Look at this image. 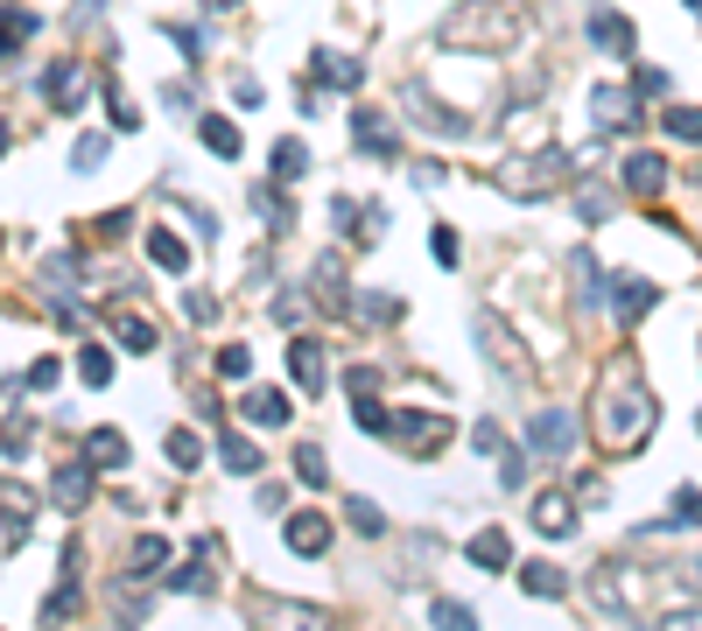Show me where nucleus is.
Here are the masks:
<instances>
[{"instance_id": "obj_1", "label": "nucleus", "mask_w": 702, "mask_h": 631, "mask_svg": "<svg viewBox=\"0 0 702 631\" xmlns=\"http://www.w3.org/2000/svg\"><path fill=\"white\" fill-rule=\"evenodd\" d=\"M654 421H660V400L639 387V379H612V387L597 393L591 428H597L604 456H639V449H647V435H654Z\"/></svg>"}, {"instance_id": "obj_2", "label": "nucleus", "mask_w": 702, "mask_h": 631, "mask_svg": "<svg viewBox=\"0 0 702 631\" xmlns=\"http://www.w3.org/2000/svg\"><path fill=\"white\" fill-rule=\"evenodd\" d=\"M450 50H492L506 56V43H520L527 35V14L520 0H464V8H450V22L435 29Z\"/></svg>"}, {"instance_id": "obj_3", "label": "nucleus", "mask_w": 702, "mask_h": 631, "mask_svg": "<svg viewBox=\"0 0 702 631\" xmlns=\"http://www.w3.org/2000/svg\"><path fill=\"white\" fill-rule=\"evenodd\" d=\"M569 168H576L569 148H541V155L499 162V168H492V183H499L506 197H520V204H541V197H555V189L569 183Z\"/></svg>"}, {"instance_id": "obj_4", "label": "nucleus", "mask_w": 702, "mask_h": 631, "mask_svg": "<svg viewBox=\"0 0 702 631\" xmlns=\"http://www.w3.org/2000/svg\"><path fill=\"white\" fill-rule=\"evenodd\" d=\"M576 449V414L569 407H541L527 421V456H541V464H562V456Z\"/></svg>"}, {"instance_id": "obj_5", "label": "nucleus", "mask_w": 702, "mask_h": 631, "mask_svg": "<svg viewBox=\"0 0 702 631\" xmlns=\"http://www.w3.org/2000/svg\"><path fill=\"white\" fill-rule=\"evenodd\" d=\"M387 443H401V449H414V456H429V449H443V443H450V421L393 407V428H387Z\"/></svg>"}, {"instance_id": "obj_6", "label": "nucleus", "mask_w": 702, "mask_h": 631, "mask_svg": "<svg viewBox=\"0 0 702 631\" xmlns=\"http://www.w3.org/2000/svg\"><path fill=\"white\" fill-rule=\"evenodd\" d=\"M401 106L435 133V141H464V133H471L464 112H450V106H435V99H429V85H408V91H401Z\"/></svg>"}, {"instance_id": "obj_7", "label": "nucleus", "mask_w": 702, "mask_h": 631, "mask_svg": "<svg viewBox=\"0 0 702 631\" xmlns=\"http://www.w3.org/2000/svg\"><path fill=\"white\" fill-rule=\"evenodd\" d=\"M91 456H64V464H56V477H50V499L64 505V512H85L91 505Z\"/></svg>"}, {"instance_id": "obj_8", "label": "nucleus", "mask_w": 702, "mask_h": 631, "mask_svg": "<svg viewBox=\"0 0 702 631\" xmlns=\"http://www.w3.org/2000/svg\"><path fill=\"white\" fill-rule=\"evenodd\" d=\"M604 289H612V316L625 323V330H633V323H639V316H647L654 302H660V289H654L647 274H612Z\"/></svg>"}, {"instance_id": "obj_9", "label": "nucleus", "mask_w": 702, "mask_h": 631, "mask_svg": "<svg viewBox=\"0 0 702 631\" xmlns=\"http://www.w3.org/2000/svg\"><path fill=\"white\" fill-rule=\"evenodd\" d=\"M591 120H597V133H625V127H639V91L597 85V91H591Z\"/></svg>"}, {"instance_id": "obj_10", "label": "nucleus", "mask_w": 702, "mask_h": 631, "mask_svg": "<svg viewBox=\"0 0 702 631\" xmlns=\"http://www.w3.org/2000/svg\"><path fill=\"white\" fill-rule=\"evenodd\" d=\"M352 141L366 148V155H379V162L401 155V127H393V112H352Z\"/></svg>"}, {"instance_id": "obj_11", "label": "nucleus", "mask_w": 702, "mask_h": 631, "mask_svg": "<svg viewBox=\"0 0 702 631\" xmlns=\"http://www.w3.org/2000/svg\"><path fill=\"white\" fill-rule=\"evenodd\" d=\"M35 491L29 485H14V477H0V520H8V547H22L29 541V526H35Z\"/></svg>"}, {"instance_id": "obj_12", "label": "nucleus", "mask_w": 702, "mask_h": 631, "mask_svg": "<svg viewBox=\"0 0 702 631\" xmlns=\"http://www.w3.org/2000/svg\"><path fill=\"white\" fill-rule=\"evenodd\" d=\"M43 99L56 112H78L85 106V64H71V56H64V64H50L43 70Z\"/></svg>"}, {"instance_id": "obj_13", "label": "nucleus", "mask_w": 702, "mask_h": 631, "mask_svg": "<svg viewBox=\"0 0 702 631\" xmlns=\"http://www.w3.org/2000/svg\"><path fill=\"white\" fill-rule=\"evenodd\" d=\"M464 554L485 568V576H506V568H514V533H506V526H485V533H471V541H464Z\"/></svg>"}, {"instance_id": "obj_14", "label": "nucleus", "mask_w": 702, "mask_h": 631, "mask_svg": "<svg viewBox=\"0 0 702 631\" xmlns=\"http://www.w3.org/2000/svg\"><path fill=\"white\" fill-rule=\"evenodd\" d=\"M625 189H633V197H660V189H668V162L654 155V148H639V155H625Z\"/></svg>"}, {"instance_id": "obj_15", "label": "nucleus", "mask_w": 702, "mask_h": 631, "mask_svg": "<svg viewBox=\"0 0 702 631\" xmlns=\"http://www.w3.org/2000/svg\"><path fill=\"white\" fill-rule=\"evenodd\" d=\"M239 414L253 421V428H289V414H295V400H281V387H253L239 400Z\"/></svg>"}, {"instance_id": "obj_16", "label": "nucleus", "mask_w": 702, "mask_h": 631, "mask_svg": "<svg viewBox=\"0 0 702 631\" xmlns=\"http://www.w3.org/2000/svg\"><path fill=\"white\" fill-rule=\"evenodd\" d=\"M281 541H289L295 554H324L331 547V520L324 512H289V520H281Z\"/></svg>"}, {"instance_id": "obj_17", "label": "nucleus", "mask_w": 702, "mask_h": 631, "mask_svg": "<svg viewBox=\"0 0 702 631\" xmlns=\"http://www.w3.org/2000/svg\"><path fill=\"white\" fill-rule=\"evenodd\" d=\"M591 43H597L604 56H633V43H639V29L625 22V14H612V8H597V14H591Z\"/></svg>"}, {"instance_id": "obj_18", "label": "nucleus", "mask_w": 702, "mask_h": 631, "mask_svg": "<svg viewBox=\"0 0 702 631\" xmlns=\"http://www.w3.org/2000/svg\"><path fill=\"white\" fill-rule=\"evenodd\" d=\"M289 379H295L302 393H324V344H316V337H295L289 344Z\"/></svg>"}, {"instance_id": "obj_19", "label": "nucleus", "mask_w": 702, "mask_h": 631, "mask_svg": "<svg viewBox=\"0 0 702 631\" xmlns=\"http://www.w3.org/2000/svg\"><path fill=\"white\" fill-rule=\"evenodd\" d=\"M212 533H204V541H197V554H190V562L176 568V576H169V589H183V597H212Z\"/></svg>"}, {"instance_id": "obj_20", "label": "nucleus", "mask_w": 702, "mask_h": 631, "mask_svg": "<svg viewBox=\"0 0 702 631\" xmlns=\"http://www.w3.org/2000/svg\"><path fill=\"white\" fill-rule=\"evenodd\" d=\"M534 526L548 533V541H569V533H576V505H569V491H541V499H534Z\"/></svg>"}, {"instance_id": "obj_21", "label": "nucleus", "mask_w": 702, "mask_h": 631, "mask_svg": "<svg viewBox=\"0 0 702 631\" xmlns=\"http://www.w3.org/2000/svg\"><path fill=\"white\" fill-rule=\"evenodd\" d=\"M478 337H485V358H492V366H506L514 379H527V358L514 351V330H499V316H478Z\"/></svg>"}, {"instance_id": "obj_22", "label": "nucleus", "mask_w": 702, "mask_h": 631, "mask_svg": "<svg viewBox=\"0 0 702 631\" xmlns=\"http://www.w3.org/2000/svg\"><path fill=\"white\" fill-rule=\"evenodd\" d=\"M127 568H134L141 583H155V576H169V541H162V533H141V541L127 547Z\"/></svg>"}, {"instance_id": "obj_23", "label": "nucleus", "mask_w": 702, "mask_h": 631, "mask_svg": "<svg viewBox=\"0 0 702 631\" xmlns=\"http://www.w3.org/2000/svg\"><path fill=\"white\" fill-rule=\"evenodd\" d=\"M148 260H155L162 274H190V246L169 232V225H155V232H148Z\"/></svg>"}, {"instance_id": "obj_24", "label": "nucleus", "mask_w": 702, "mask_h": 631, "mask_svg": "<svg viewBox=\"0 0 702 631\" xmlns=\"http://www.w3.org/2000/svg\"><path fill=\"white\" fill-rule=\"evenodd\" d=\"M218 464L233 470V477H260V464H268V456L246 443V435H218Z\"/></svg>"}, {"instance_id": "obj_25", "label": "nucleus", "mask_w": 702, "mask_h": 631, "mask_svg": "<svg viewBox=\"0 0 702 631\" xmlns=\"http://www.w3.org/2000/svg\"><path fill=\"white\" fill-rule=\"evenodd\" d=\"M520 589H527V597H541V603H555L562 589H569V576H562L555 562H527L520 568Z\"/></svg>"}, {"instance_id": "obj_26", "label": "nucleus", "mask_w": 702, "mask_h": 631, "mask_svg": "<svg viewBox=\"0 0 702 631\" xmlns=\"http://www.w3.org/2000/svg\"><path fill=\"white\" fill-rule=\"evenodd\" d=\"M316 302H324V309H345V302H352L345 260H316Z\"/></svg>"}, {"instance_id": "obj_27", "label": "nucleus", "mask_w": 702, "mask_h": 631, "mask_svg": "<svg viewBox=\"0 0 702 631\" xmlns=\"http://www.w3.org/2000/svg\"><path fill=\"white\" fill-rule=\"evenodd\" d=\"M310 64H316V78H324V85H337V91H358V85H366V70H358L352 56H331V50H316Z\"/></svg>"}, {"instance_id": "obj_28", "label": "nucleus", "mask_w": 702, "mask_h": 631, "mask_svg": "<svg viewBox=\"0 0 702 631\" xmlns=\"http://www.w3.org/2000/svg\"><path fill=\"white\" fill-rule=\"evenodd\" d=\"M85 456H91L99 470H120V464H127V435H120V428H91V435H85Z\"/></svg>"}, {"instance_id": "obj_29", "label": "nucleus", "mask_w": 702, "mask_h": 631, "mask_svg": "<svg viewBox=\"0 0 702 631\" xmlns=\"http://www.w3.org/2000/svg\"><path fill=\"white\" fill-rule=\"evenodd\" d=\"M253 210L268 218V232H274V239H289V232H295V204H289V197H274V189H253Z\"/></svg>"}, {"instance_id": "obj_30", "label": "nucleus", "mask_w": 702, "mask_h": 631, "mask_svg": "<svg viewBox=\"0 0 702 631\" xmlns=\"http://www.w3.org/2000/svg\"><path fill=\"white\" fill-rule=\"evenodd\" d=\"M162 456H169V470H197V464H204V443H197L190 428H169V435H162Z\"/></svg>"}, {"instance_id": "obj_31", "label": "nucleus", "mask_w": 702, "mask_h": 631, "mask_svg": "<svg viewBox=\"0 0 702 631\" xmlns=\"http://www.w3.org/2000/svg\"><path fill=\"white\" fill-rule=\"evenodd\" d=\"M197 133H204V148H212V155H225V162H239V127L233 120H218V112H212V120H197Z\"/></svg>"}, {"instance_id": "obj_32", "label": "nucleus", "mask_w": 702, "mask_h": 631, "mask_svg": "<svg viewBox=\"0 0 702 631\" xmlns=\"http://www.w3.org/2000/svg\"><path fill=\"white\" fill-rule=\"evenodd\" d=\"M268 168H274L281 183H295L302 168H310V148H302V141H274V148H268Z\"/></svg>"}, {"instance_id": "obj_33", "label": "nucleus", "mask_w": 702, "mask_h": 631, "mask_svg": "<svg viewBox=\"0 0 702 631\" xmlns=\"http://www.w3.org/2000/svg\"><path fill=\"white\" fill-rule=\"evenodd\" d=\"M22 35H35V14H29V8H0V64L14 56Z\"/></svg>"}, {"instance_id": "obj_34", "label": "nucleus", "mask_w": 702, "mask_h": 631, "mask_svg": "<svg viewBox=\"0 0 702 631\" xmlns=\"http://www.w3.org/2000/svg\"><path fill=\"white\" fill-rule=\"evenodd\" d=\"M112 337H120L127 351H155V323L148 316H112Z\"/></svg>"}, {"instance_id": "obj_35", "label": "nucleus", "mask_w": 702, "mask_h": 631, "mask_svg": "<svg viewBox=\"0 0 702 631\" xmlns=\"http://www.w3.org/2000/svg\"><path fill=\"white\" fill-rule=\"evenodd\" d=\"M345 520H352V533H366V541L387 533V512H379L372 499H345Z\"/></svg>"}, {"instance_id": "obj_36", "label": "nucleus", "mask_w": 702, "mask_h": 631, "mask_svg": "<svg viewBox=\"0 0 702 631\" xmlns=\"http://www.w3.org/2000/svg\"><path fill=\"white\" fill-rule=\"evenodd\" d=\"M78 379H85V387H106V379H112V351H106V344H85V351H78Z\"/></svg>"}, {"instance_id": "obj_37", "label": "nucleus", "mask_w": 702, "mask_h": 631, "mask_svg": "<svg viewBox=\"0 0 702 631\" xmlns=\"http://www.w3.org/2000/svg\"><path fill=\"white\" fill-rule=\"evenodd\" d=\"M660 127H668L674 141H702V106H668V112H660Z\"/></svg>"}, {"instance_id": "obj_38", "label": "nucleus", "mask_w": 702, "mask_h": 631, "mask_svg": "<svg viewBox=\"0 0 702 631\" xmlns=\"http://www.w3.org/2000/svg\"><path fill=\"white\" fill-rule=\"evenodd\" d=\"M56 618H78V583H71V576L43 597V624H56Z\"/></svg>"}, {"instance_id": "obj_39", "label": "nucleus", "mask_w": 702, "mask_h": 631, "mask_svg": "<svg viewBox=\"0 0 702 631\" xmlns=\"http://www.w3.org/2000/svg\"><path fill=\"white\" fill-rule=\"evenodd\" d=\"M106 155H112V141H106V133H85V141L71 148V168H78V176H91V168H99Z\"/></svg>"}, {"instance_id": "obj_40", "label": "nucleus", "mask_w": 702, "mask_h": 631, "mask_svg": "<svg viewBox=\"0 0 702 631\" xmlns=\"http://www.w3.org/2000/svg\"><path fill=\"white\" fill-rule=\"evenodd\" d=\"M295 477H302V485H331V464H324V449H316V443L295 449Z\"/></svg>"}, {"instance_id": "obj_41", "label": "nucleus", "mask_w": 702, "mask_h": 631, "mask_svg": "<svg viewBox=\"0 0 702 631\" xmlns=\"http://www.w3.org/2000/svg\"><path fill=\"white\" fill-rule=\"evenodd\" d=\"M253 372V351L246 344H218V379H246Z\"/></svg>"}, {"instance_id": "obj_42", "label": "nucleus", "mask_w": 702, "mask_h": 631, "mask_svg": "<svg viewBox=\"0 0 702 631\" xmlns=\"http://www.w3.org/2000/svg\"><path fill=\"white\" fill-rule=\"evenodd\" d=\"M443 631H471V603H457V597H435V610H429Z\"/></svg>"}, {"instance_id": "obj_43", "label": "nucleus", "mask_w": 702, "mask_h": 631, "mask_svg": "<svg viewBox=\"0 0 702 631\" xmlns=\"http://www.w3.org/2000/svg\"><path fill=\"white\" fill-rule=\"evenodd\" d=\"M169 210H176V218L190 225V232H204V239L218 232V218H212V210H204V204H183V197H169Z\"/></svg>"}, {"instance_id": "obj_44", "label": "nucleus", "mask_w": 702, "mask_h": 631, "mask_svg": "<svg viewBox=\"0 0 702 631\" xmlns=\"http://www.w3.org/2000/svg\"><path fill=\"white\" fill-rule=\"evenodd\" d=\"M668 70H660V64H639V78H633V91H639V99H668Z\"/></svg>"}, {"instance_id": "obj_45", "label": "nucleus", "mask_w": 702, "mask_h": 631, "mask_svg": "<svg viewBox=\"0 0 702 631\" xmlns=\"http://www.w3.org/2000/svg\"><path fill=\"white\" fill-rule=\"evenodd\" d=\"M106 120H112V133H134V127H141V112L127 106L120 91H106Z\"/></svg>"}, {"instance_id": "obj_46", "label": "nucleus", "mask_w": 702, "mask_h": 631, "mask_svg": "<svg viewBox=\"0 0 702 631\" xmlns=\"http://www.w3.org/2000/svg\"><path fill=\"white\" fill-rule=\"evenodd\" d=\"M429 253L443 260V266H457V260H464V246H457V232H450V225H435V232H429Z\"/></svg>"}, {"instance_id": "obj_47", "label": "nucleus", "mask_w": 702, "mask_h": 631, "mask_svg": "<svg viewBox=\"0 0 702 631\" xmlns=\"http://www.w3.org/2000/svg\"><path fill=\"white\" fill-rule=\"evenodd\" d=\"M576 210H583V218H612V189H604V183H591V189H583V197H576Z\"/></svg>"}, {"instance_id": "obj_48", "label": "nucleus", "mask_w": 702, "mask_h": 631, "mask_svg": "<svg viewBox=\"0 0 702 631\" xmlns=\"http://www.w3.org/2000/svg\"><path fill=\"white\" fill-rule=\"evenodd\" d=\"M499 485H506V491L527 485V456H520V449H499Z\"/></svg>"}, {"instance_id": "obj_49", "label": "nucleus", "mask_w": 702, "mask_h": 631, "mask_svg": "<svg viewBox=\"0 0 702 631\" xmlns=\"http://www.w3.org/2000/svg\"><path fill=\"white\" fill-rule=\"evenodd\" d=\"M358 428H366V435H387V428H393V414L379 407V400H358Z\"/></svg>"}, {"instance_id": "obj_50", "label": "nucleus", "mask_w": 702, "mask_h": 631, "mask_svg": "<svg viewBox=\"0 0 702 631\" xmlns=\"http://www.w3.org/2000/svg\"><path fill=\"white\" fill-rule=\"evenodd\" d=\"M56 379H64V366H56V358H35V366H29V387H35V393H50Z\"/></svg>"}, {"instance_id": "obj_51", "label": "nucleus", "mask_w": 702, "mask_h": 631, "mask_svg": "<svg viewBox=\"0 0 702 631\" xmlns=\"http://www.w3.org/2000/svg\"><path fill=\"white\" fill-rule=\"evenodd\" d=\"M366 316L372 323H401V295H366Z\"/></svg>"}, {"instance_id": "obj_52", "label": "nucleus", "mask_w": 702, "mask_h": 631, "mask_svg": "<svg viewBox=\"0 0 702 631\" xmlns=\"http://www.w3.org/2000/svg\"><path fill=\"white\" fill-rule=\"evenodd\" d=\"M471 443H478L485 456H499V449H506V435H499V421H478V428H471Z\"/></svg>"}, {"instance_id": "obj_53", "label": "nucleus", "mask_w": 702, "mask_h": 631, "mask_svg": "<svg viewBox=\"0 0 702 631\" xmlns=\"http://www.w3.org/2000/svg\"><path fill=\"white\" fill-rule=\"evenodd\" d=\"M29 443H35V428H29V421H22V414H8V456H22Z\"/></svg>"}, {"instance_id": "obj_54", "label": "nucleus", "mask_w": 702, "mask_h": 631, "mask_svg": "<svg viewBox=\"0 0 702 631\" xmlns=\"http://www.w3.org/2000/svg\"><path fill=\"white\" fill-rule=\"evenodd\" d=\"M345 387H352V393H379V372H372V366H352Z\"/></svg>"}, {"instance_id": "obj_55", "label": "nucleus", "mask_w": 702, "mask_h": 631, "mask_svg": "<svg viewBox=\"0 0 702 631\" xmlns=\"http://www.w3.org/2000/svg\"><path fill=\"white\" fill-rule=\"evenodd\" d=\"M127 225H134V218H127V210H106V218H99V225H91V232H99V239H120V232H127Z\"/></svg>"}, {"instance_id": "obj_56", "label": "nucleus", "mask_w": 702, "mask_h": 631, "mask_svg": "<svg viewBox=\"0 0 702 631\" xmlns=\"http://www.w3.org/2000/svg\"><path fill=\"white\" fill-rule=\"evenodd\" d=\"M183 309H190V316H197V323H212V316H218V302H212V295H197V289H190V295H183Z\"/></svg>"}, {"instance_id": "obj_57", "label": "nucleus", "mask_w": 702, "mask_h": 631, "mask_svg": "<svg viewBox=\"0 0 702 631\" xmlns=\"http://www.w3.org/2000/svg\"><path fill=\"white\" fill-rule=\"evenodd\" d=\"M233 99L239 106H260V78H233Z\"/></svg>"}, {"instance_id": "obj_58", "label": "nucleus", "mask_w": 702, "mask_h": 631, "mask_svg": "<svg viewBox=\"0 0 702 631\" xmlns=\"http://www.w3.org/2000/svg\"><path fill=\"white\" fill-rule=\"evenodd\" d=\"M225 8H239V0H204V14H225Z\"/></svg>"}, {"instance_id": "obj_59", "label": "nucleus", "mask_w": 702, "mask_h": 631, "mask_svg": "<svg viewBox=\"0 0 702 631\" xmlns=\"http://www.w3.org/2000/svg\"><path fill=\"white\" fill-rule=\"evenodd\" d=\"M689 583H695V589H702V554H695V562H689Z\"/></svg>"}, {"instance_id": "obj_60", "label": "nucleus", "mask_w": 702, "mask_h": 631, "mask_svg": "<svg viewBox=\"0 0 702 631\" xmlns=\"http://www.w3.org/2000/svg\"><path fill=\"white\" fill-rule=\"evenodd\" d=\"M8 141H14V133H8V127H0V155H8Z\"/></svg>"}, {"instance_id": "obj_61", "label": "nucleus", "mask_w": 702, "mask_h": 631, "mask_svg": "<svg viewBox=\"0 0 702 631\" xmlns=\"http://www.w3.org/2000/svg\"><path fill=\"white\" fill-rule=\"evenodd\" d=\"M689 8H695V14H702V0H689Z\"/></svg>"}, {"instance_id": "obj_62", "label": "nucleus", "mask_w": 702, "mask_h": 631, "mask_svg": "<svg viewBox=\"0 0 702 631\" xmlns=\"http://www.w3.org/2000/svg\"><path fill=\"white\" fill-rule=\"evenodd\" d=\"M695 428H702V421H695Z\"/></svg>"}]
</instances>
